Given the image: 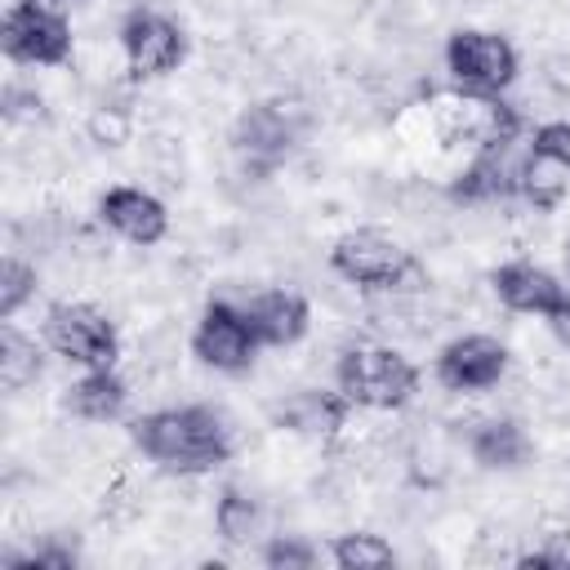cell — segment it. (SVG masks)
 Segmentation results:
<instances>
[{"mask_svg": "<svg viewBox=\"0 0 570 570\" xmlns=\"http://www.w3.org/2000/svg\"><path fill=\"white\" fill-rule=\"evenodd\" d=\"M129 436L147 459L178 468V472H205L232 454V432H227L223 414L209 405L151 410V414L134 419Z\"/></svg>", "mask_w": 570, "mask_h": 570, "instance_id": "1", "label": "cell"}, {"mask_svg": "<svg viewBox=\"0 0 570 570\" xmlns=\"http://www.w3.org/2000/svg\"><path fill=\"white\" fill-rule=\"evenodd\" d=\"M414 387H419V370L392 347L361 343V347L343 352V361H338V392L352 405L396 410V405H405L414 396Z\"/></svg>", "mask_w": 570, "mask_h": 570, "instance_id": "2", "label": "cell"}, {"mask_svg": "<svg viewBox=\"0 0 570 570\" xmlns=\"http://www.w3.org/2000/svg\"><path fill=\"white\" fill-rule=\"evenodd\" d=\"M330 263L343 281L370 285V289H405L419 276V263L410 258V249H401L379 227H356V232L338 236L330 249Z\"/></svg>", "mask_w": 570, "mask_h": 570, "instance_id": "3", "label": "cell"}, {"mask_svg": "<svg viewBox=\"0 0 570 570\" xmlns=\"http://www.w3.org/2000/svg\"><path fill=\"white\" fill-rule=\"evenodd\" d=\"M45 343L58 356H67V361H76L85 370H111L116 347H120L111 321L98 307H89V303H58V307H49Z\"/></svg>", "mask_w": 570, "mask_h": 570, "instance_id": "4", "label": "cell"}, {"mask_svg": "<svg viewBox=\"0 0 570 570\" xmlns=\"http://www.w3.org/2000/svg\"><path fill=\"white\" fill-rule=\"evenodd\" d=\"M445 67L468 94H499L517 76V49L490 31H454L445 45Z\"/></svg>", "mask_w": 570, "mask_h": 570, "instance_id": "5", "label": "cell"}, {"mask_svg": "<svg viewBox=\"0 0 570 570\" xmlns=\"http://www.w3.org/2000/svg\"><path fill=\"white\" fill-rule=\"evenodd\" d=\"M0 40H4V53L18 58V62H40V67H58L67 62L71 53V31L67 22L36 4V0H18L9 13H4V27H0Z\"/></svg>", "mask_w": 570, "mask_h": 570, "instance_id": "6", "label": "cell"}, {"mask_svg": "<svg viewBox=\"0 0 570 570\" xmlns=\"http://www.w3.org/2000/svg\"><path fill=\"white\" fill-rule=\"evenodd\" d=\"M303 125H307V116H303V107H298V102L272 98V102L249 107V111L236 120L232 142H236V151H240V156H249L254 165H276V160L298 142Z\"/></svg>", "mask_w": 570, "mask_h": 570, "instance_id": "7", "label": "cell"}, {"mask_svg": "<svg viewBox=\"0 0 570 570\" xmlns=\"http://www.w3.org/2000/svg\"><path fill=\"white\" fill-rule=\"evenodd\" d=\"M258 347H263V343L254 338L245 312L232 307V303H209L205 316H200V325H196V334H191V352H196L205 365L227 370V374L245 370Z\"/></svg>", "mask_w": 570, "mask_h": 570, "instance_id": "8", "label": "cell"}, {"mask_svg": "<svg viewBox=\"0 0 570 570\" xmlns=\"http://www.w3.org/2000/svg\"><path fill=\"white\" fill-rule=\"evenodd\" d=\"M120 45H125V62H129L134 76H165V71H174V67L183 62V53H187L183 31H178L169 18L147 13V9H138V13L125 18Z\"/></svg>", "mask_w": 570, "mask_h": 570, "instance_id": "9", "label": "cell"}, {"mask_svg": "<svg viewBox=\"0 0 570 570\" xmlns=\"http://www.w3.org/2000/svg\"><path fill=\"white\" fill-rule=\"evenodd\" d=\"M503 370H508V352L490 334H463L445 343L436 356V379L450 392H485L503 379Z\"/></svg>", "mask_w": 570, "mask_h": 570, "instance_id": "10", "label": "cell"}, {"mask_svg": "<svg viewBox=\"0 0 570 570\" xmlns=\"http://www.w3.org/2000/svg\"><path fill=\"white\" fill-rule=\"evenodd\" d=\"M521 169H525V160H517L512 138H494L459 174L454 200H499V196H512V191H521Z\"/></svg>", "mask_w": 570, "mask_h": 570, "instance_id": "11", "label": "cell"}, {"mask_svg": "<svg viewBox=\"0 0 570 570\" xmlns=\"http://www.w3.org/2000/svg\"><path fill=\"white\" fill-rule=\"evenodd\" d=\"M98 214H102V223L111 232H120L134 245H156L165 236V227H169L165 205L151 191H142V187H111L98 200Z\"/></svg>", "mask_w": 570, "mask_h": 570, "instance_id": "12", "label": "cell"}, {"mask_svg": "<svg viewBox=\"0 0 570 570\" xmlns=\"http://www.w3.org/2000/svg\"><path fill=\"white\" fill-rule=\"evenodd\" d=\"M240 312H245L254 338L267 343V347L298 343L303 330H307V303H303L294 289H267V294H254Z\"/></svg>", "mask_w": 570, "mask_h": 570, "instance_id": "13", "label": "cell"}, {"mask_svg": "<svg viewBox=\"0 0 570 570\" xmlns=\"http://www.w3.org/2000/svg\"><path fill=\"white\" fill-rule=\"evenodd\" d=\"M494 289L499 298L512 307V312H539V316H552L561 303H566V285L534 267V263H503L494 272Z\"/></svg>", "mask_w": 570, "mask_h": 570, "instance_id": "14", "label": "cell"}, {"mask_svg": "<svg viewBox=\"0 0 570 570\" xmlns=\"http://www.w3.org/2000/svg\"><path fill=\"white\" fill-rule=\"evenodd\" d=\"M347 405H352V401H347L343 392H298V396H289L285 405H276V419L289 423L294 432L330 436L334 428H343Z\"/></svg>", "mask_w": 570, "mask_h": 570, "instance_id": "15", "label": "cell"}, {"mask_svg": "<svg viewBox=\"0 0 570 570\" xmlns=\"http://www.w3.org/2000/svg\"><path fill=\"white\" fill-rule=\"evenodd\" d=\"M525 454H530V441L512 419H490L472 432V459L481 468H521Z\"/></svg>", "mask_w": 570, "mask_h": 570, "instance_id": "16", "label": "cell"}, {"mask_svg": "<svg viewBox=\"0 0 570 570\" xmlns=\"http://www.w3.org/2000/svg\"><path fill=\"white\" fill-rule=\"evenodd\" d=\"M125 383L111 374V370H89L71 392H67V405L80 414V419H94V423H102V419H116L120 410H125Z\"/></svg>", "mask_w": 570, "mask_h": 570, "instance_id": "17", "label": "cell"}, {"mask_svg": "<svg viewBox=\"0 0 570 570\" xmlns=\"http://www.w3.org/2000/svg\"><path fill=\"white\" fill-rule=\"evenodd\" d=\"M566 165L543 156V151H530L525 156V169H521V191L539 205V209H552L561 196H566Z\"/></svg>", "mask_w": 570, "mask_h": 570, "instance_id": "18", "label": "cell"}, {"mask_svg": "<svg viewBox=\"0 0 570 570\" xmlns=\"http://www.w3.org/2000/svg\"><path fill=\"white\" fill-rule=\"evenodd\" d=\"M40 374V352L31 338H22L13 325L0 330V383L4 387H27Z\"/></svg>", "mask_w": 570, "mask_h": 570, "instance_id": "19", "label": "cell"}, {"mask_svg": "<svg viewBox=\"0 0 570 570\" xmlns=\"http://www.w3.org/2000/svg\"><path fill=\"white\" fill-rule=\"evenodd\" d=\"M334 561L343 570H379V566H392L396 552L379 534H338L334 539Z\"/></svg>", "mask_w": 570, "mask_h": 570, "instance_id": "20", "label": "cell"}, {"mask_svg": "<svg viewBox=\"0 0 570 570\" xmlns=\"http://www.w3.org/2000/svg\"><path fill=\"white\" fill-rule=\"evenodd\" d=\"M214 517H218V534H223L227 543H249V539L258 534V508H254V499H245L240 490H223Z\"/></svg>", "mask_w": 570, "mask_h": 570, "instance_id": "21", "label": "cell"}, {"mask_svg": "<svg viewBox=\"0 0 570 570\" xmlns=\"http://www.w3.org/2000/svg\"><path fill=\"white\" fill-rule=\"evenodd\" d=\"M31 294H36V272L18 258H4V267H0V316L9 321Z\"/></svg>", "mask_w": 570, "mask_h": 570, "instance_id": "22", "label": "cell"}, {"mask_svg": "<svg viewBox=\"0 0 570 570\" xmlns=\"http://www.w3.org/2000/svg\"><path fill=\"white\" fill-rule=\"evenodd\" d=\"M263 561L276 566V570H312L316 566V548L303 543V539H276V543H267Z\"/></svg>", "mask_w": 570, "mask_h": 570, "instance_id": "23", "label": "cell"}, {"mask_svg": "<svg viewBox=\"0 0 570 570\" xmlns=\"http://www.w3.org/2000/svg\"><path fill=\"white\" fill-rule=\"evenodd\" d=\"M534 151H543V156H552V160H561V165L570 169V120L539 125V134H534Z\"/></svg>", "mask_w": 570, "mask_h": 570, "instance_id": "24", "label": "cell"}, {"mask_svg": "<svg viewBox=\"0 0 570 570\" xmlns=\"http://www.w3.org/2000/svg\"><path fill=\"white\" fill-rule=\"evenodd\" d=\"M89 134H94V142H102V147H120V142H125V134H129V120H125L120 111L102 107V111H94Z\"/></svg>", "mask_w": 570, "mask_h": 570, "instance_id": "25", "label": "cell"}, {"mask_svg": "<svg viewBox=\"0 0 570 570\" xmlns=\"http://www.w3.org/2000/svg\"><path fill=\"white\" fill-rule=\"evenodd\" d=\"M548 321H552V334H557V338L570 347V294H566V303H561V307H557Z\"/></svg>", "mask_w": 570, "mask_h": 570, "instance_id": "26", "label": "cell"}, {"mask_svg": "<svg viewBox=\"0 0 570 570\" xmlns=\"http://www.w3.org/2000/svg\"><path fill=\"white\" fill-rule=\"evenodd\" d=\"M566 267H570V245H566Z\"/></svg>", "mask_w": 570, "mask_h": 570, "instance_id": "27", "label": "cell"}, {"mask_svg": "<svg viewBox=\"0 0 570 570\" xmlns=\"http://www.w3.org/2000/svg\"><path fill=\"white\" fill-rule=\"evenodd\" d=\"M62 4H71V0H62Z\"/></svg>", "mask_w": 570, "mask_h": 570, "instance_id": "28", "label": "cell"}]
</instances>
